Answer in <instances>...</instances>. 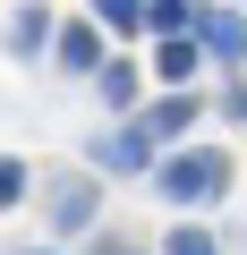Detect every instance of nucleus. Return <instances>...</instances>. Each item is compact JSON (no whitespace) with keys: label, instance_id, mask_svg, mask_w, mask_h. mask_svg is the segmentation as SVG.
<instances>
[{"label":"nucleus","instance_id":"nucleus-12","mask_svg":"<svg viewBox=\"0 0 247 255\" xmlns=\"http://www.w3.org/2000/svg\"><path fill=\"white\" fill-rule=\"evenodd\" d=\"M171 255H222V247H213L205 230H171Z\"/></svg>","mask_w":247,"mask_h":255},{"label":"nucleus","instance_id":"nucleus-6","mask_svg":"<svg viewBox=\"0 0 247 255\" xmlns=\"http://www.w3.org/2000/svg\"><path fill=\"white\" fill-rule=\"evenodd\" d=\"M43 43H51V9H26V17H17V34H9V51L26 60V51H43Z\"/></svg>","mask_w":247,"mask_h":255},{"label":"nucleus","instance_id":"nucleus-3","mask_svg":"<svg viewBox=\"0 0 247 255\" xmlns=\"http://www.w3.org/2000/svg\"><path fill=\"white\" fill-rule=\"evenodd\" d=\"M51 221L77 238V230L94 221V187H85V179H60V187H51Z\"/></svg>","mask_w":247,"mask_h":255},{"label":"nucleus","instance_id":"nucleus-10","mask_svg":"<svg viewBox=\"0 0 247 255\" xmlns=\"http://www.w3.org/2000/svg\"><path fill=\"white\" fill-rule=\"evenodd\" d=\"M94 17H102L111 34H137V26H145V9H128V0H102V9H94Z\"/></svg>","mask_w":247,"mask_h":255},{"label":"nucleus","instance_id":"nucleus-7","mask_svg":"<svg viewBox=\"0 0 247 255\" xmlns=\"http://www.w3.org/2000/svg\"><path fill=\"white\" fill-rule=\"evenodd\" d=\"M128 94H137V68H128V60H102V102L128 111Z\"/></svg>","mask_w":247,"mask_h":255},{"label":"nucleus","instance_id":"nucleus-5","mask_svg":"<svg viewBox=\"0 0 247 255\" xmlns=\"http://www.w3.org/2000/svg\"><path fill=\"white\" fill-rule=\"evenodd\" d=\"M188 119H196V102H188V94H171V102H154V111H145L137 136H145V145H154V136L171 145V136H188Z\"/></svg>","mask_w":247,"mask_h":255},{"label":"nucleus","instance_id":"nucleus-9","mask_svg":"<svg viewBox=\"0 0 247 255\" xmlns=\"http://www.w3.org/2000/svg\"><path fill=\"white\" fill-rule=\"evenodd\" d=\"M154 68H162L171 85H188V77H196V43H162V51H154Z\"/></svg>","mask_w":247,"mask_h":255},{"label":"nucleus","instance_id":"nucleus-1","mask_svg":"<svg viewBox=\"0 0 247 255\" xmlns=\"http://www.w3.org/2000/svg\"><path fill=\"white\" fill-rule=\"evenodd\" d=\"M162 196L171 204H213V196H230V153H213V145H179V153H162Z\"/></svg>","mask_w":247,"mask_h":255},{"label":"nucleus","instance_id":"nucleus-2","mask_svg":"<svg viewBox=\"0 0 247 255\" xmlns=\"http://www.w3.org/2000/svg\"><path fill=\"white\" fill-rule=\"evenodd\" d=\"M188 26H196V34H205V43H196V51H213V60H230V68H239V60H247V17H239V9H196V17H188Z\"/></svg>","mask_w":247,"mask_h":255},{"label":"nucleus","instance_id":"nucleus-4","mask_svg":"<svg viewBox=\"0 0 247 255\" xmlns=\"http://www.w3.org/2000/svg\"><path fill=\"white\" fill-rule=\"evenodd\" d=\"M145 153H154V145L137 136V128H111V136L94 145V162H102V170H145Z\"/></svg>","mask_w":247,"mask_h":255},{"label":"nucleus","instance_id":"nucleus-11","mask_svg":"<svg viewBox=\"0 0 247 255\" xmlns=\"http://www.w3.org/2000/svg\"><path fill=\"white\" fill-rule=\"evenodd\" d=\"M17 196H26V162H9V153H0V213H9Z\"/></svg>","mask_w":247,"mask_h":255},{"label":"nucleus","instance_id":"nucleus-13","mask_svg":"<svg viewBox=\"0 0 247 255\" xmlns=\"http://www.w3.org/2000/svg\"><path fill=\"white\" fill-rule=\"evenodd\" d=\"M230 111H239V119H247V94H230Z\"/></svg>","mask_w":247,"mask_h":255},{"label":"nucleus","instance_id":"nucleus-8","mask_svg":"<svg viewBox=\"0 0 247 255\" xmlns=\"http://www.w3.org/2000/svg\"><path fill=\"white\" fill-rule=\"evenodd\" d=\"M60 60H68V68H94V60H102L94 26H68V34H60Z\"/></svg>","mask_w":247,"mask_h":255}]
</instances>
